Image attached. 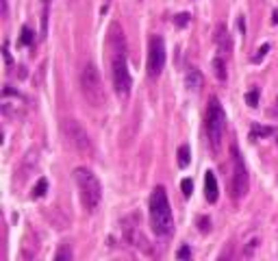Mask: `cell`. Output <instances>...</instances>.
<instances>
[{
    "label": "cell",
    "mask_w": 278,
    "mask_h": 261,
    "mask_svg": "<svg viewBox=\"0 0 278 261\" xmlns=\"http://www.w3.org/2000/svg\"><path fill=\"white\" fill-rule=\"evenodd\" d=\"M215 44H217V55L226 57L228 50H230V39H228V31L224 24L217 26V31H215Z\"/></svg>",
    "instance_id": "obj_10"
},
{
    "label": "cell",
    "mask_w": 278,
    "mask_h": 261,
    "mask_svg": "<svg viewBox=\"0 0 278 261\" xmlns=\"http://www.w3.org/2000/svg\"><path fill=\"white\" fill-rule=\"evenodd\" d=\"M33 39H35L33 31H31L29 26H24V29H22V37H20V41H22L24 46H31V44H33Z\"/></svg>",
    "instance_id": "obj_19"
},
{
    "label": "cell",
    "mask_w": 278,
    "mask_h": 261,
    "mask_svg": "<svg viewBox=\"0 0 278 261\" xmlns=\"http://www.w3.org/2000/svg\"><path fill=\"white\" fill-rule=\"evenodd\" d=\"M239 31L246 35V20H244V15H241V18H239Z\"/></svg>",
    "instance_id": "obj_27"
},
{
    "label": "cell",
    "mask_w": 278,
    "mask_h": 261,
    "mask_svg": "<svg viewBox=\"0 0 278 261\" xmlns=\"http://www.w3.org/2000/svg\"><path fill=\"white\" fill-rule=\"evenodd\" d=\"M109 44H111V76H113V87L120 98H128L130 87H133V78L128 72V61H126V39L118 24H111L109 31Z\"/></svg>",
    "instance_id": "obj_1"
},
{
    "label": "cell",
    "mask_w": 278,
    "mask_h": 261,
    "mask_svg": "<svg viewBox=\"0 0 278 261\" xmlns=\"http://www.w3.org/2000/svg\"><path fill=\"white\" fill-rule=\"evenodd\" d=\"M165 67V41L161 35H152L148 44V74L156 78Z\"/></svg>",
    "instance_id": "obj_7"
},
{
    "label": "cell",
    "mask_w": 278,
    "mask_h": 261,
    "mask_svg": "<svg viewBox=\"0 0 278 261\" xmlns=\"http://www.w3.org/2000/svg\"><path fill=\"white\" fill-rule=\"evenodd\" d=\"M181 187H183V194L189 198V196H191V192H193V183H191V179H183Z\"/></svg>",
    "instance_id": "obj_22"
},
{
    "label": "cell",
    "mask_w": 278,
    "mask_h": 261,
    "mask_svg": "<svg viewBox=\"0 0 278 261\" xmlns=\"http://www.w3.org/2000/svg\"><path fill=\"white\" fill-rule=\"evenodd\" d=\"M46 190H48V181H46V179H39L37 185L33 187V194H31V196H33V198H41V196L46 194Z\"/></svg>",
    "instance_id": "obj_17"
},
{
    "label": "cell",
    "mask_w": 278,
    "mask_h": 261,
    "mask_svg": "<svg viewBox=\"0 0 278 261\" xmlns=\"http://www.w3.org/2000/svg\"><path fill=\"white\" fill-rule=\"evenodd\" d=\"M224 130H226V113H224L219 100L213 96L209 100V109H207V135L213 155H219V150H222Z\"/></svg>",
    "instance_id": "obj_4"
},
{
    "label": "cell",
    "mask_w": 278,
    "mask_h": 261,
    "mask_svg": "<svg viewBox=\"0 0 278 261\" xmlns=\"http://www.w3.org/2000/svg\"><path fill=\"white\" fill-rule=\"evenodd\" d=\"M267 50H270V44H263V46H261L259 50H256V55L252 57V61H254V64H259V61L263 59V57L267 55Z\"/></svg>",
    "instance_id": "obj_21"
},
{
    "label": "cell",
    "mask_w": 278,
    "mask_h": 261,
    "mask_svg": "<svg viewBox=\"0 0 278 261\" xmlns=\"http://www.w3.org/2000/svg\"><path fill=\"white\" fill-rule=\"evenodd\" d=\"M139 2H141V0H139Z\"/></svg>",
    "instance_id": "obj_29"
},
{
    "label": "cell",
    "mask_w": 278,
    "mask_h": 261,
    "mask_svg": "<svg viewBox=\"0 0 278 261\" xmlns=\"http://www.w3.org/2000/svg\"><path fill=\"white\" fill-rule=\"evenodd\" d=\"M55 261H72V250H70V246H61L59 250H57Z\"/></svg>",
    "instance_id": "obj_18"
},
{
    "label": "cell",
    "mask_w": 278,
    "mask_h": 261,
    "mask_svg": "<svg viewBox=\"0 0 278 261\" xmlns=\"http://www.w3.org/2000/svg\"><path fill=\"white\" fill-rule=\"evenodd\" d=\"M2 18H7V0H2Z\"/></svg>",
    "instance_id": "obj_28"
},
{
    "label": "cell",
    "mask_w": 278,
    "mask_h": 261,
    "mask_svg": "<svg viewBox=\"0 0 278 261\" xmlns=\"http://www.w3.org/2000/svg\"><path fill=\"white\" fill-rule=\"evenodd\" d=\"M2 52H4V61H7V65H11V55H9V46H7V41H4Z\"/></svg>",
    "instance_id": "obj_25"
},
{
    "label": "cell",
    "mask_w": 278,
    "mask_h": 261,
    "mask_svg": "<svg viewBox=\"0 0 278 261\" xmlns=\"http://www.w3.org/2000/svg\"><path fill=\"white\" fill-rule=\"evenodd\" d=\"M150 224L156 235H170L174 228V216L163 187H154L150 196Z\"/></svg>",
    "instance_id": "obj_2"
},
{
    "label": "cell",
    "mask_w": 278,
    "mask_h": 261,
    "mask_svg": "<svg viewBox=\"0 0 278 261\" xmlns=\"http://www.w3.org/2000/svg\"><path fill=\"white\" fill-rule=\"evenodd\" d=\"M217 261H233V257H230V253H222Z\"/></svg>",
    "instance_id": "obj_26"
},
{
    "label": "cell",
    "mask_w": 278,
    "mask_h": 261,
    "mask_svg": "<svg viewBox=\"0 0 278 261\" xmlns=\"http://www.w3.org/2000/svg\"><path fill=\"white\" fill-rule=\"evenodd\" d=\"M198 224H200V231H202V233H207L209 228H211V222H209L207 218H200V220H198Z\"/></svg>",
    "instance_id": "obj_24"
},
{
    "label": "cell",
    "mask_w": 278,
    "mask_h": 261,
    "mask_svg": "<svg viewBox=\"0 0 278 261\" xmlns=\"http://www.w3.org/2000/svg\"><path fill=\"white\" fill-rule=\"evenodd\" d=\"M48 2L50 0H44V7H41V37H46L48 33Z\"/></svg>",
    "instance_id": "obj_15"
},
{
    "label": "cell",
    "mask_w": 278,
    "mask_h": 261,
    "mask_svg": "<svg viewBox=\"0 0 278 261\" xmlns=\"http://www.w3.org/2000/svg\"><path fill=\"white\" fill-rule=\"evenodd\" d=\"M230 153H233V198L239 200L248 194V187H250V179H248V170H246L244 163V157L239 155L237 144L230 146Z\"/></svg>",
    "instance_id": "obj_6"
},
{
    "label": "cell",
    "mask_w": 278,
    "mask_h": 261,
    "mask_svg": "<svg viewBox=\"0 0 278 261\" xmlns=\"http://www.w3.org/2000/svg\"><path fill=\"white\" fill-rule=\"evenodd\" d=\"M202 83H204V78H202V74H200V70H196V67H191V70L185 74V85H187V90L200 92Z\"/></svg>",
    "instance_id": "obj_13"
},
{
    "label": "cell",
    "mask_w": 278,
    "mask_h": 261,
    "mask_svg": "<svg viewBox=\"0 0 278 261\" xmlns=\"http://www.w3.org/2000/svg\"><path fill=\"white\" fill-rule=\"evenodd\" d=\"M63 130H65L67 139H70V144L74 146L78 153H83V155H92L93 153V146H92V139H89L87 130L83 129L76 120H67V122L63 124Z\"/></svg>",
    "instance_id": "obj_8"
},
{
    "label": "cell",
    "mask_w": 278,
    "mask_h": 261,
    "mask_svg": "<svg viewBox=\"0 0 278 261\" xmlns=\"http://www.w3.org/2000/svg\"><path fill=\"white\" fill-rule=\"evenodd\" d=\"M74 181H76L78 196H81L83 207H85L87 211H96L102 200V187H100V181L96 179V174L87 168H76Z\"/></svg>",
    "instance_id": "obj_3"
},
{
    "label": "cell",
    "mask_w": 278,
    "mask_h": 261,
    "mask_svg": "<svg viewBox=\"0 0 278 261\" xmlns=\"http://www.w3.org/2000/svg\"><path fill=\"white\" fill-rule=\"evenodd\" d=\"M204 196H207L209 202H215L219 196V190H217V179H215L213 172H207L204 176Z\"/></svg>",
    "instance_id": "obj_11"
},
{
    "label": "cell",
    "mask_w": 278,
    "mask_h": 261,
    "mask_svg": "<svg viewBox=\"0 0 278 261\" xmlns=\"http://www.w3.org/2000/svg\"><path fill=\"white\" fill-rule=\"evenodd\" d=\"M81 92L85 96V100L92 104V107H104V85H102V78H100V72L93 64H87L81 72Z\"/></svg>",
    "instance_id": "obj_5"
},
{
    "label": "cell",
    "mask_w": 278,
    "mask_h": 261,
    "mask_svg": "<svg viewBox=\"0 0 278 261\" xmlns=\"http://www.w3.org/2000/svg\"><path fill=\"white\" fill-rule=\"evenodd\" d=\"M211 67H213L215 78H217L219 83H226V78H228V72H226V57L215 55L213 61H211Z\"/></svg>",
    "instance_id": "obj_12"
},
{
    "label": "cell",
    "mask_w": 278,
    "mask_h": 261,
    "mask_svg": "<svg viewBox=\"0 0 278 261\" xmlns=\"http://www.w3.org/2000/svg\"><path fill=\"white\" fill-rule=\"evenodd\" d=\"M270 135H274V129L265 127V124H252V129H250V139H263Z\"/></svg>",
    "instance_id": "obj_14"
},
{
    "label": "cell",
    "mask_w": 278,
    "mask_h": 261,
    "mask_svg": "<svg viewBox=\"0 0 278 261\" xmlns=\"http://www.w3.org/2000/svg\"><path fill=\"white\" fill-rule=\"evenodd\" d=\"M246 100H248L250 107H256V104H259V90H250L246 94Z\"/></svg>",
    "instance_id": "obj_20"
},
{
    "label": "cell",
    "mask_w": 278,
    "mask_h": 261,
    "mask_svg": "<svg viewBox=\"0 0 278 261\" xmlns=\"http://www.w3.org/2000/svg\"><path fill=\"white\" fill-rule=\"evenodd\" d=\"M0 104H2V116L9 118V120H20L24 116V98L22 94H20L18 90H11V87H4L2 90V100H0Z\"/></svg>",
    "instance_id": "obj_9"
},
{
    "label": "cell",
    "mask_w": 278,
    "mask_h": 261,
    "mask_svg": "<svg viewBox=\"0 0 278 261\" xmlns=\"http://www.w3.org/2000/svg\"><path fill=\"white\" fill-rule=\"evenodd\" d=\"M189 20H191L189 13H181V15H176V18H174V24L176 26H187V24H189Z\"/></svg>",
    "instance_id": "obj_23"
},
{
    "label": "cell",
    "mask_w": 278,
    "mask_h": 261,
    "mask_svg": "<svg viewBox=\"0 0 278 261\" xmlns=\"http://www.w3.org/2000/svg\"><path fill=\"white\" fill-rule=\"evenodd\" d=\"M178 165H181V168H187V165H189V146H181V148H178Z\"/></svg>",
    "instance_id": "obj_16"
}]
</instances>
